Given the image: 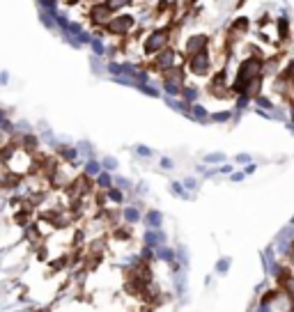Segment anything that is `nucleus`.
Listing matches in <instances>:
<instances>
[{"instance_id": "obj_1", "label": "nucleus", "mask_w": 294, "mask_h": 312, "mask_svg": "<svg viewBox=\"0 0 294 312\" xmlns=\"http://www.w3.org/2000/svg\"><path fill=\"white\" fill-rule=\"evenodd\" d=\"M175 32H177V23L152 28V30L147 32V35H143V39H140V53H143L145 58H152V55H156L166 46H173Z\"/></svg>"}, {"instance_id": "obj_2", "label": "nucleus", "mask_w": 294, "mask_h": 312, "mask_svg": "<svg viewBox=\"0 0 294 312\" xmlns=\"http://www.w3.org/2000/svg\"><path fill=\"white\" fill-rule=\"evenodd\" d=\"M138 28V16L129 12H115L113 18L103 28H97L92 30V35L97 37H115V39H122V37H129L133 30Z\"/></svg>"}, {"instance_id": "obj_3", "label": "nucleus", "mask_w": 294, "mask_h": 312, "mask_svg": "<svg viewBox=\"0 0 294 312\" xmlns=\"http://www.w3.org/2000/svg\"><path fill=\"white\" fill-rule=\"evenodd\" d=\"M115 9L108 5V0H99V2H90L88 9H85V18H88V25L90 30H97V28H103L113 18Z\"/></svg>"}, {"instance_id": "obj_4", "label": "nucleus", "mask_w": 294, "mask_h": 312, "mask_svg": "<svg viewBox=\"0 0 294 312\" xmlns=\"http://www.w3.org/2000/svg\"><path fill=\"white\" fill-rule=\"evenodd\" d=\"M262 65H264V62L260 60V58H246V60L239 65V69H237V80H234L232 90L241 92V90H244V85H246L248 80L262 76Z\"/></svg>"}, {"instance_id": "obj_5", "label": "nucleus", "mask_w": 294, "mask_h": 312, "mask_svg": "<svg viewBox=\"0 0 294 312\" xmlns=\"http://www.w3.org/2000/svg\"><path fill=\"white\" fill-rule=\"evenodd\" d=\"M175 65H180V53H177V48L175 46H166L163 51H159L156 55H152L150 58V69H147V67H145V69H147V72H154V74H163Z\"/></svg>"}, {"instance_id": "obj_6", "label": "nucleus", "mask_w": 294, "mask_h": 312, "mask_svg": "<svg viewBox=\"0 0 294 312\" xmlns=\"http://www.w3.org/2000/svg\"><path fill=\"white\" fill-rule=\"evenodd\" d=\"M186 69H189V74H193V76H207L211 69V55L209 51H202V53L198 55H191V58H186Z\"/></svg>"}, {"instance_id": "obj_7", "label": "nucleus", "mask_w": 294, "mask_h": 312, "mask_svg": "<svg viewBox=\"0 0 294 312\" xmlns=\"http://www.w3.org/2000/svg\"><path fill=\"white\" fill-rule=\"evenodd\" d=\"M207 48H209V35H191L184 42L182 51H184L186 58H191V55H198L202 51H207Z\"/></svg>"}, {"instance_id": "obj_8", "label": "nucleus", "mask_w": 294, "mask_h": 312, "mask_svg": "<svg viewBox=\"0 0 294 312\" xmlns=\"http://www.w3.org/2000/svg\"><path fill=\"white\" fill-rule=\"evenodd\" d=\"M39 18H42V25L51 32H58V25H55V14L46 12V9H39Z\"/></svg>"}, {"instance_id": "obj_9", "label": "nucleus", "mask_w": 294, "mask_h": 312, "mask_svg": "<svg viewBox=\"0 0 294 312\" xmlns=\"http://www.w3.org/2000/svg\"><path fill=\"white\" fill-rule=\"evenodd\" d=\"M88 46L92 48V55H97V58H103V55H106V46H103V39H101V37L92 35V42L88 44Z\"/></svg>"}, {"instance_id": "obj_10", "label": "nucleus", "mask_w": 294, "mask_h": 312, "mask_svg": "<svg viewBox=\"0 0 294 312\" xmlns=\"http://www.w3.org/2000/svg\"><path fill=\"white\" fill-rule=\"evenodd\" d=\"M182 99L189 103H196V99H198V90L196 87H189V85H184L182 87Z\"/></svg>"}, {"instance_id": "obj_11", "label": "nucleus", "mask_w": 294, "mask_h": 312, "mask_svg": "<svg viewBox=\"0 0 294 312\" xmlns=\"http://www.w3.org/2000/svg\"><path fill=\"white\" fill-rule=\"evenodd\" d=\"M189 115H191L193 120H198V122L207 120V110H204L202 106H198V103H193V106H191V110H189Z\"/></svg>"}, {"instance_id": "obj_12", "label": "nucleus", "mask_w": 294, "mask_h": 312, "mask_svg": "<svg viewBox=\"0 0 294 312\" xmlns=\"http://www.w3.org/2000/svg\"><path fill=\"white\" fill-rule=\"evenodd\" d=\"M108 5L113 7L115 12H122V9H126V7L136 5V0H108Z\"/></svg>"}, {"instance_id": "obj_13", "label": "nucleus", "mask_w": 294, "mask_h": 312, "mask_svg": "<svg viewBox=\"0 0 294 312\" xmlns=\"http://www.w3.org/2000/svg\"><path fill=\"white\" fill-rule=\"evenodd\" d=\"M99 168H101V165H99L97 161H88L85 163V174H88V177H97V174L101 172Z\"/></svg>"}, {"instance_id": "obj_14", "label": "nucleus", "mask_w": 294, "mask_h": 312, "mask_svg": "<svg viewBox=\"0 0 294 312\" xmlns=\"http://www.w3.org/2000/svg\"><path fill=\"white\" fill-rule=\"evenodd\" d=\"M147 223H150L152 228H159V225H161V214H159V211H150V214H147Z\"/></svg>"}, {"instance_id": "obj_15", "label": "nucleus", "mask_w": 294, "mask_h": 312, "mask_svg": "<svg viewBox=\"0 0 294 312\" xmlns=\"http://www.w3.org/2000/svg\"><path fill=\"white\" fill-rule=\"evenodd\" d=\"M124 218H126V221H131V223H136V221L140 218V214H138L136 209H126V211H124Z\"/></svg>"}, {"instance_id": "obj_16", "label": "nucleus", "mask_w": 294, "mask_h": 312, "mask_svg": "<svg viewBox=\"0 0 294 312\" xmlns=\"http://www.w3.org/2000/svg\"><path fill=\"white\" fill-rule=\"evenodd\" d=\"M230 117L228 110H223V113H216V115H211V120H216V122H225Z\"/></svg>"}, {"instance_id": "obj_17", "label": "nucleus", "mask_w": 294, "mask_h": 312, "mask_svg": "<svg viewBox=\"0 0 294 312\" xmlns=\"http://www.w3.org/2000/svg\"><path fill=\"white\" fill-rule=\"evenodd\" d=\"M101 165H103L106 170H113L115 165H117V161H115V158H103V163H101Z\"/></svg>"}, {"instance_id": "obj_18", "label": "nucleus", "mask_w": 294, "mask_h": 312, "mask_svg": "<svg viewBox=\"0 0 294 312\" xmlns=\"http://www.w3.org/2000/svg\"><path fill=\"white\" fill-rule=\"evenodd\" d=\"M285 289H288L290 294L294 296V278H288V280H285Z\"/></svg>"}, {"instance_id": "obj_19", "label": "nucleus", "mask_w": 294, "mask_h": 312, "mask_svg": "<svg viewBox=\"0 0 294 312\" xmlns=\"http://www.w3.org/2000/svg\"><path fill=\"white\" fill-rule=\"evenodd\" d=\"M258 103L262 106V108H271V101L269 99H264V96H258Z\"/></svg>"}, {"instance_id": "obj_20", "label": "nucleus", "mask_w": 294, "mask_h": 312, "mask_svg": "<svg viewBox=\"0 0 294 312\" xmlns=\"http://www.w3.org/2000/svg\"><path fill=\"white\" fill-rule=\"evenodd\" d=\"M207 161H223V154H209Z\"/></svg>"}, {"instance_id": "obj_21", "label": "nucleus", "mask_w": 294, "mask_h": 312, "mask_svg": "<svg viewBox=\"0 0 294 312\" xmlns=\"http://www.w3.org/2000/svg\"><path fill=\"white\" fill-rule=\"evenodd\" d=\"M138 154H140V156H150L152 152L147 150V147H138Z\"/></svg>"}, {"instance_id": "obj_22", "label": "nucleus", "mask_w": 294, "mask_h": 312, "mask_svg": "<svg viewBox=\"0 0 294 312\" xmlns=\"http://www.w3.org/2000/svg\"><path fill=\"white\" fill-rule=\"evenodd\" d=\"M78 2H83V0H65L67 7H74V5H78Z\"/></svg>"}, {"instance_id": "obj_23", "label": "nucleus", "mask_w": 294, "mask_h": 312, "mask_svg": "<svg viewBox=\"0 0 294 312\" xmlns=\"http://www.w3.org/2000/svg\"><path fill=\"white\" fill-rule=\"evenodd\" d=\"M0 83H2V85L7 83V72H2V74H0Z\"/></svg>"}, {"instance_id": "obj_24", "label": "nucleus", "mask_w": 294, "mask_h": 312, "mask_svg": "<svg viewBox=\"0 0 294 312\" xmlns=\"http://www.w3.org/2000/svg\"><path fill=\"white\" fill-rule=\"evenodd\" d=\"M83 2H88V5H90V2H99V0H83Z\"/></svg>"}, {"instance_id": "obj_25", "label": "nucleus", "mask_w": 294, "mask_h": 312, "mask_svg": "<svg viewBox=\"0 0 294 312\" xmlns=\"http://www.w3.org/2000/svg\"><path fill=\"white\" fill-rule=\"evenodd\" d=\"M290 259H292V262H294V250H292V255H290Z\"/></svg>"}, {"instance_id": "obj_26", "label": "nucleus", "mask_w": 294, "mask_h": 312, "mask_svg": "<svg viewBox=\"0 0 294 312\" xmlns=\"http://www.w3.org/2000/svg\"><path fill=\"white\" fill-rule=\"evenodd\" d=\"M292 94H294V80H292Z\"/></svg>"}, {"instance_id": "obj_27", "label": "nucleus", "mask_w": 294, "mask_h": 312, "mask_svg": "<svg viewBox=\"0 0 294 312\" xmlns=\"http://www.w3.org/2000/svg\"><path fill=\"white\" fill-rule=\"evenodd\" d=\"M292 117H294V110H292Z\"/></svg>"}, {"instance_id": "obj_28", "label": "nucleus", "mask_w": 294, "mask_h": 312, "mask_svg": "<svg viewBox=\"0 0 294 312\" xmlns=\"http://www.w3.org/2000/svg\"><path fill=\"white\" fill-rule=\"evenodd\" d=\"M145 2H147V0H145ZM150 2H152V0H150Z\"/></svg>"}]
</instances>
